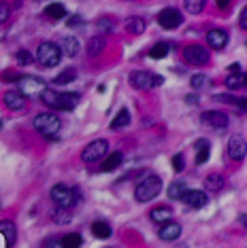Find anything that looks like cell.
<instances>
[{
	"mask_svg": "<svg viewBox=\"0 0 247 248\" xmlns=\"http://www.w3.org/2000/svg\"><path fill=\"white\" fill-rule=\"evenodd\" d=\"M41 100L47 106H52V108L55 110H72L77 104H79L81 95L75 93V92H69V93H58L53 92V89H45V92L41 93Z\"/></svg>",
	"mask_w": 247,
	"mask_h": 248,
	"instance_id": "cell-1",
	"label": "cell"
},
{
	"mask_svg": "<svg viewBox=\"0 0 247 248\" xmlns=\"http://www.w3.org/2000/svg\"><path fill=\"white\" fill-rule=\"evenodd\" d=\"M162 191V178L156 176V174H147L141 183L137 185V189H134V197H137V202H149L154 200V197H158Z\"/></svg>",
	"mask_w": 247,
	"mask_h": 248,
	"instance_id": "cell-2",
	"label": "cell"
},
{
	"mask_svg": "<svg viewBox=\"0 0 247 248\" xmlns=\"http://www.w3.org/2000/svg\"><path fill=\"white\" fill-rule=\"evenodd\" d=\"M60 127H62V121L53 115V112H43V115L35 117V129L38 134H43V136H47V138L58 136Z\"/></svg>",
	"mask_w": 247,
	"mask_h": 248,
	"instance_id": "cell-3",
	"label": "cell"
},
{
	"mask_svg": "<svg viewBox=\"0 0 247 248\" xmlns=\"http://www.w3.org/2000/svg\"><path fill=\"white\" fill-rule=\"evenodd\" d=\"M62 60V49L58 47V45L53 43H43L38 45L36 49V62L41 66H45V68H53V66H58Z\"/></svg>",
	"mask_w": 247,
	"mask_h": 248,
	"instance_id": "cell-4",
	"label": "cell"
},
{
	"mask_svg": "<svg viewBox=\"0 0 247 248\" xmlns=\"http://www.w3.org/2000/svg\"><path fill=\"white\" fill-rule=\"evenodd\" d=\"M164 83V77L162 75H154L149 70H134L130 72V85L134 89H151V87H158Z\"/></svg>",
	"mask_w": 247,
	"mask_h": 248,
	"instance_id": "cell-5",
	"label": "cell"
},
{
	"mask_svg": "<svg viewBox=\"0 0 247 248\" xmlns=\"http://www.w3.org/2000/svg\"><path fill=\"white\" fill-rule=\"evenodd\" d=\"M52 200L55 202L58 208L69 210L71 206H75L77 202H79V193H77L75 189L66 187V185H55V187L52 189Z\"/></svg>",
	"mask_w": 247,
	"mask_h": 248,
	"instance_id": "cell-6",
	"label": "cell"
},
{
	"mask_svg": "<svg viewBox=\"0 0 247 248\" xmlns=\"http://www.w3.org/2000/svg\"><path fill=\"white\" fill-rule=\"evenodd\" d=\"M45 89H47V85H45L43 78L38 77H19L18 78V92L21 95H41Z\"/></svg>",
	"mask_w": 247,
	"mask_h": 248,
	"instance_id": "cell-7",
	"label": "cell"
},
{
	"mask_svg": "<svg viewBox=\"0 0 247 248\" xmlns=\"http://www.w3.org/2000/svg\"><path fill=\"white\" fill-rule=\"evenodd\" d=\"M106 151H109V142L103 138H98V140H92L86 149H83V153H81V159L86 161V163H94V161H100L103 157L106 155Z\"/></svg>",
	"mask_w": 247,
	"mask_h": 248,
	"instance_id": "cell-8",
	"label": "cell"
},
{
	"mask_svg": "<svg viewBox=\"0 0 247 248\" xmlns=\"http://www.w3.org/2000/svg\"><path fill=\"white\" fill-rule=\"evenodd\" d=\"M158 24L164 28V30H175V28H179L183 24V15L181 11L168 7V9H162L160 15H158Z\"/></svg>",
	"mask_w": 247,
	"mask_h": 248,
	"instance_id": "cell-9",
	"label": "cell"
},
{
	"mask_svg": "<svg viewBox=\"0 0 247 248\" xmlns=\"http://www.w3.org/2000/svg\"><path fill=\"white\" fill-rule=\"evenodd\" d=\"M183 60L194 66H205L209 62V51L205 47H200V45H188L183 49Z\"/></svg>",
	"mask_w": 247,
	"mask_h": 248,
	"instance_id": "cell-10",
	"label": "cell"
},
{
	"mask_svg": "<svg viewBox=\"0 0 247 248\" xmlns=\"http://www.w3.org/2000/svg\"><path fill=\"white\" fill-rule=\"evenodd\" d=\"M226 153H228L230 159H234V161L245 159V155H247V142H245V138L243 136H232V138L228 140Z\"/></svg>",
	"mask_w": 247,
	"mask_h": 248,
	"instance_id": "cell-11",
	"label": "cell"
},
{
	"mask_svg": "<svg viewBox=\"0 0 247 248\" xmlns=\"http://www.w3.org/2000/svg\"><path fill=\"white\" fill-rule=\"evenodd\" d=\"M181 202L188 208H203L207 206V202H209V197H207L205 191H200V189H192V191H185L183 197H181Z\"/></svg>",
	"mask_w": 247,
	"mask_h": 248,
	"instance_id": "cell-12",
	"label": "cell"
},
{
	"mask_svg": "<svg viewBox=\"0 0 247 248\" xmlns=\"http://www.w3.org/2000/svg\"><path fill=\"white\" fill-rule=\"evenodd\" d=\"M203 121L207 125H211L213 129H226L228 127V117L224 115V112H217V110L203 112Z\"/></svg>",
	"mask_w": 247,
	"mask_h": 248,
	"instance_id": "cell-13",
	"label": "cell"
},
{
	"mask_svg": "<svg viewBox=\"0 0 247 248\" xmlns=\"http://www.w3.org/2000/svg\"><path fill=\"white\" fill-rule=\"evenodd\" d=\"M4 106H7L9 110H24L26 95H21L18 89H11V92L4 93Z\"/></svg>",
	"mask_w": 247,
	"mask_h": 248,
	"instance_id": "cell-14",
	"label": "cell"
},
{
	"mask_svg": "<svg viewBox=\"0 0 247 248\" xmlns=\"http://www.w3.org/2000/svg\"><path fill=\"white\" fill-rule=\"evenodd\" d=\"M158 235H160V240H164V242L177 240L179 235H181V225H179V223H171V221H168V223H162Z\"/></svg>",
	"mask_w": 247,
	"mask_h": 248,
	"instance_id": "cell-15",
	"label": "cell"
},
{
	"mask_svg": "<svg viewBox=\"0 0 247 248\" xmlns=\"http://www.w3.org/2000/svg\"><path fill=\"white\" fill-rule=\"evenodd\" d=\"M0 235L4 238L7 246H13L18 242V227L13 221H0Z\"/></svg>",
	"mask_w": 247,
	"mask_h": 248,
	"instance_id": "cell-16",
	"label": "cell"
},
{
	"mask_svg": "<svg viewBox=\"0 0 247 248\" xmlns=\"http://www.w3.org/2000/svg\"><path fill=\"white\" fill-rule=\"evenodd\" d=\"M207 45H211V49H224L228 45V34L224 30L207 32Z\"/></svg>",
	"mask_w": 247,
	"mask_h": 248,
	"instance_id": "cell-17",
	"label": "cell"
},
{
	"mask_svg": "<svg viewBox=\"0 0 247 248\" xmlns=\"http://www.w3.org/2000/svg\"><path fill=\"white\" fill-rule=\"evenodd\" d=\"M209 155H211V144H209V140H205V138L196 140V163H198V166L207 163Z\"/></svg>",
	"mask_w": 247,
	"mask_h": 248,
	"instance_id": "cell-18",
	"label": "cell"
},
{
	"mask_svg": "<svg viewBox=\"0 0 247 248\" xmlns=\"http://www.w3.org/2000/svg\"><path fill=\"white\" fill-rule=\"evenodd\" d=\"M171 217H173V210L168 206H158V208H154V210L149 212V218L154 223H158V225L168 223V221H171Z\"/></svg>",
	"mask_w": 247,
	"mask_h": 248,
	"instance_id": "cell-19",
	"label": "cell"
},
{
	"mask_svg": "<svg viewBox=\"0 0 247 248\" xmlns=\"http://www.w3.org/2000/svg\"><path fill=\"white\" fill-rule=\"evenodd\" d=\"M122 161H124V155L120 153V151H115V153H111V155L103 161L100 170H103V172H113V170H117V168L122 166Z\"/></svg>",
	"mask_w": 247,
	"mask_h": 248,
	"instance_id": "cell-20",
	"label": "cell"
},
{
	"mask_svg": "<svg viewBox=\"0 0 247 248\" xmlns=\"http://www.w3.org/2000/svg\"><path fill=\"white\" fill-rule=\"evenodd\" d=\"M62 51L69 55V58H75V55L79 53V41H77L75 36H64V41H62Z\"/></svg>",
	"mask_w": 247,
	"mask_h": 248,
	"instance_id": "cell-21",
	"label": "cell"
},
{
	"mask_svg": "<svg viewBox=\"0 0 247 248\" xmlns=\"http://www.w3.org/2000/svg\"><path fill=\"white\" fill-rule=\"evenodd\" d=\"M205 187L211 191V193H217V191L224 189V176L222 174H209L205 180Z\"/></svg>",
	"mask_w": 247,
	"mask_h": 248,
	"instance_id": "cell-22",
	"label": "cell"
},
{
	"mask_svg": "<svg viewBox=\"0 0 247 248\" xmlns=\"http://www.w3.org/2000/svg\"><path fill=\"white\" fill-rule=\"evenodd\" d=\"M126 125H130V112H128V108H122L115 115V119L111 121V129H122Z\"/></svg>",
	"mask_w": 247,
	"mask_h": 248,
	"instance_id": "cell-23",
	"label": "cell"
},
{
	"mask_svg": "<svg viewBox=\"0 0 247 248\" xmlns=\"http://www.w3.org/2000/svg\"><path fill=\"white\" fill-rule=\"evenodd\" d=\"M243 85H247V78H245V75H241V72H230V75L226 77V87L228 89H239Z\"/></svg>",
	"mask_w": 247,
	"mask_h": 248,
	"instance_id": "cell-24",
	"label": "cell"
},
{
	"mask_svg": "<svg viewBox=\"0 0 247 248\" xmlns=\"http://www.w3.org/2000/svg\"><path fill=\"white\" fill-rule=\"evenodd\" d=\"M92 233L96 235V238H100V240H106V238L111 235V225H109V223H105V221L92 223Z\"/></svg>",
	"mask_w": 247,
	"mask_h": 248,
	"instance_id": "cell-25",
	"label": "cell"
},
{
	"mask_svg": "<svg viewBox=\"0 0 247 248\" xmlns=\"http://www.w3.org/2000/svg\"><path fill=\"white\" fill-rule=\"evenodd\" d=\"M126 30L130 34H143L145 32V21L141 17H128L126 19Z\"/></svg>",
	"mask_w": 247,
	"mask_h": 248,
	"instance_id": "cell-26",
	"label": "cell"
},
{
	"mask_svg": "<svg viewBox=\"0 0 247 248\" xmlns=\"http://www.w3.org/2000/svg\"><path fill=\"white\" fill-rule=\"evenodd\" d=\"M45 13H47L52 19H64L66 17V7L60 4V2H52L47 9H45Z\"/></svg>",
	"mask_w": 247,
	"mask_h": 248,
	"instance_id": "cell-27",
	"label": "cell"
},
{
	"mask_svg": "<svg viewBox=\"0 0 247 248\" xmlns=\"http://www.w3.org/2000/svg\"><path fill=\"white\" fill-rule=\"evenodd\" d=\"M103 49H105V38L103 36H92L88 41V53L92 55H98V53H103Z\"/></svg>",
	"mask_w": 247,
	"mask_h": 248,
	"instance_id": "cell-28",
	"label": "cell"
},
{
	"mask_svg": "<svg viewBox=\"0 0 247 248\" xmlns=\"http://www.w3.org/2000/svg\"><path fill=\"white\" fill-rule=\"evenodd\" d=\"M185 191H188V187H185L183 180H175V183L168 187V197H171V200H181Z\"/></svg>",
	"mask_w": 247,
	"mask_h": 248,
	"instance_id": "cell-29",
	"label": "cell"
},
{
	"mask_svg": "<svg viewBox=\"0 0 247 248\" xmlns=\"http://www.w3.org/2000/svg\"><path fill=\"white\" fill-rule=\"evenodd\" d=\"M62 244H64V248H81L83 238L79 233H69V235L62 238Z\"/></svg>",
	"mask_w": 247,
	"mask_h": 248,
	"instance_id": "cell-30",
	"label": "cell"
},
{
	"mask_svg": "<svg viewBox=\"0 0 247 248\" xmlns=\"http://www.w3.org/2000/svg\"><path fill=\"white\" fill-rule=\"evenodd\" d=\"M166 55H168V45L166 43L154 45V47H151V51H149L151 60H162V58H166Z\"/></svg>",
	"mask_w": 247,
	"mask_h": 248,
	"instance_id": "cell-31",
	"label": "cell"
},
{
	"mask_svg": "<svg viewBox=\"0 0 247 248\" xmlns=\"http://www.w3.org/2000/svg\"><path fill=\"white\" fill-rule=\"evenodd\" d=\"M217 100H222V102H230L234 106H239L243 112H247V98H234V95H217Z\"/></svg>",
	"mask_w": 247,
	"mask_h": 248,
	"instance_id": "cell-32",
	"label": "cell"
},
{
	"mask_svg": "<svg viewBox=\"0 0 247 248\" xmlns=\"http://www.w3.org/2000/svg\"><path fill=\"white\" fill-rule=\"evenodd\" d=\"M75 77H77L75 70H72V68H66L64 72H60V75L53 78V83H55V85H66V83L75 81Z\"/></svg>",
	"mask_w": 247,
	"mask_h": 248,
	"instance_id": "cell-33",
	"label": "cell"
},
{
	"mask_svg": "<svg viewBox=\"0 0 247 248\" xmlns=\"http://www.w3.org/2000/svg\"><path fill=\"white\" fill-rule=\"evenodd\" d=\"M183 4H185V11H188V13L196 15V13H200V11L205 9L207 0H183Z\"/></svg>",
	"mask_w": 247,
	"mask_h": 248,
	"instance_id": "cell-34",
	"label": "cell"
},
{
	"mask_svg": "<svg viewBox=\"0 0 247 248\" xmlns=\"http://www.w3.org/2000/svg\"><path fill=\"white\" fill-rule=\"evenodd\" d=\"M15 60H18L21 66H28V64H32V62H35L32 53H30V51H26V49H21V51L15 53Z\"/></svg>",
	"mask_w": 247,
	"mask_h": 248,
	"instance_id": "cell-35",
	"label": "cell"
},
{
	"mask_svg": "<svg viewBox=\"0 0 247 248\" xmlns=\"http://www.w3.org/2000/svg\"><path fill=\"white\" fill-rule=\"evenodd\" d=\"M53 221L58 223V225H66V223H71V214L66 212L64 208H60V210L53 212Z\"/></svg>",
	"mask_w": 247,
	"mask_h": 248,
	"instance_id": "cell-36",
	"label": "cell"
},
{
	"mask_svg": "<svg viewBox=\"0 0 247 248\" xmlns=\"http://www.w3.org/2000/svg\"><path fill=\"white\" fill-rule=\"evenodd\" d=\"M98 28L103 32H113L115 30V21L109 19V17H103V19H98Z\"/></svg>",
	"mask_w": 247,
	"mask_h": 248,
	"instance_id": "cell-37",
	"label": "cell"
},
{
	"mask_svg": "<svg viewBox=\"0 0 247 248\" xmlns=\"http://www.w3.org/2000/svg\"><path fill=\"white\" fill-rule=\"evenodd\" d=\"M171 163H173V170H175V172H181V170H183V168H185V159H183V155H181V153L173 155V159H171Z\"/></svg>",
	"mask_w": 247,
	"mask_h": 248,
	"instance_id": "cell-38",
	"label": "cell"
},
{
	"mask_svg": "<svg viewBox=\"0 0 247 248\" xmlns=\"http://www.w3.org/2000/svg\"><path fill=\"white\" fill-rule=\"evenodd\" d=\"M190 85H192L194 89L205 87V85H207V77H205V75H194V77H192V81H190Z\"/></svg>",
	"mask_w": 247,
	"mask_h": 248,
	"instance_id": "cell-39",
	"label": "cell"
},
{
	"mask_svg": "<svg viewBox=\"0 0 247 248\" xmlns=\"http://www.w3.org/2000/svg\"><path fill=\"white\" fill-rule=\"evenodd\" d=\"M9 15H11L9 2H0V24H4V21L9 19Z\"/></svg>",
	"mask_w": 247,
	"mask_h": 248,
	"instance_id": "cell-40",
	"label": "cell"
},
{
	"mask_svg": "<svg viewBox=\"0 0 247 248\" xmlns=\"http://www.w3.org/2000/svg\"><path fill=\"white\" fill-rule=\"evenodd\" d=\"M45 248H64V244H62V240L53 238V240H47V242H45Z\"/></svg>",
	"mask_w": 247,
	"mask_h": 248,
	"instance_id": "cell-41",
	"label": "cell"
},
{
	"mask_svg": "<svg viewBox=\"0 0 247 248\" xmlns=\"http://www.w3.org/2000/svg\"><path fill=\"white\" fill-rule=\"evenodd\" d=\"M239 26L243 28V30H247V7L241 11V15H239Z\"/></svg>",
	"mask_w": 247,
	"mask_h": 248,
	"instance_id": "cell-42",
	"label": "cell"
},
{
	"mask_svg": "<svg viewBox=\"0 0 247 248\" xmlns=\"http://www.w3.org/2000/svg\"><path fill=\"white\" fill-rule=\"evenodd\" d=\"M79 24H83V19L79 17V15H75V17H71V19H69V28H72V26H79Z\"/></svg>",
	"mask_w": 247,
	"mask_h": 248,
	"instance_id": "cell-43",
	"label": "cell"
},
{
	"mask_svg": "<svg viewBox=\"0 0 247 248\" xmlns=\"http://www.w3.org/2000/svg\"><path fill=\"white\" fill-rule=\"evenodd\" d=\"M215 4L220 9H228V4H230V0H215Z\"/></svg>",
	"mask_w": 247,
	"mask_h": 248,
	"instance_id": "cell-44",
	"label": "cell"
},
{
	"mask_svg": "<svg viewBox=\"0 0 247 248\" xmlns=\"http://www.w3.org/2000/svg\"><path fill=\"white\" fill-rule=\"evenodd\" d=\"M239 223H241V225H245V227H247V214H241V217H239Z\"/></svg>",
	"mask_w": 247,
	"mask_h": 248,
	"instance_id": "cell-45",
	"label": "cell"
},
{
	"mask_svg": "<svg viewBox=\"0 0 247 248\" xmlns=\"http://www.w3.org/2000/svg\"><path fill=\"white\" fill-rule=\"evenodd\" d=\"M0 129H2V121H0Z\"/></svg>",
	"mask_w": 247,
	"mask_h": 248,
	"instance_id": "cell-46",
	"label": "cell"
}]
</instances>
